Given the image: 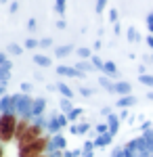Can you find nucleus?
I'll return each instance as SVG.
<instances>
[{"label": "nucleus", "mask_w": 153, "mask_h": 157, "mask_svg": "<svg viewBox=\"0 0 153 157\" xmlns=\"http://www.w3.org/2000/svg\"><path fill=\"white\" fill-rule=\"evenodd\" d=\"M29 157H50L48 153H44V155H29Z\"/></svg>", "instance_id": "1"}]
</instances>
